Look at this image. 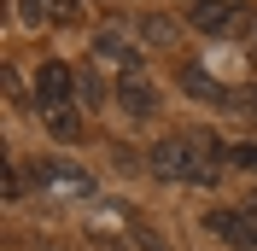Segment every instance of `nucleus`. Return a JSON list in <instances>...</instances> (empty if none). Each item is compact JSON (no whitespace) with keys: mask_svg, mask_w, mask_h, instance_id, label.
<instances>
[{"mask_svg":"<svg viewBox=\"0 0 257 251\" xmlns=\"http://www.w3.org/2000/svg\"><path fill=\"white\" fill-rule=\"evenodd\" d=\"M222 158H228V152L210 141V135H170V141H158L152 152H146V164H152V175H158V181H181V187H210Z\"/></svg>","mask_w":257,"mask_h":251,"instance_id":"f257e3e1","label":"nucleus"},{"mask_svg":"<svg viewBox=\"0 0 257 251\" xmlns=\"http://www.w3.org/2000/svg\"><path fill=\"white\" fill-rule=\"evenodd\" d=\"M30 187L41 199H94V175L82 170V164H64V158H35Z\"/></svg>","mask_w":257,"mask_h":251,"instance_id":"f03ea898","label":"nucleus"},{"mask_svg":"<svg viewBox=\"0 0 257 251\" xmlns=\"http://www.w3.org/2000/svg\"><path fill=\"white\" fill-rule=\"evenodd\" d=\"M35 105L41 111L76 105V70H70L64 59H41V70H35Z\"/></svg>","mask_w":257,"mask_h":251,"instance_id":"7ed1b4c3","label":"nucleus"},{"mask_svg":"<svg viewBox=\"0 0 257 251\" xmlns=\"http://www.w3.org/2000/svg\"><path fill=\"white\" fill-rule=\"evenodd\" d=\"M117 111L135 117V123H146V117L158 111V88H152V76H146V64H128L123 76H117Z\"/></svg>","mask_w":257,"mask_h":251,"instance_id":"20e7f679","label":"nucleus"},{"mask_svg":"<svg viewBox=\"0 0 257 251\" xmlns=\"http://www.w3.org/2000/svg\"><path fill=\"white\" fill-rule=\"evenodd\" d=\"M199 35H234L245 24V6H234V0H187V12H181Z\"/></svg>","mask_w":257,"mask_h":251,"instance_id":"39448f33","label":"nucleus"},{"mask_svg":"<svg viewBox=\"0 0 257 251\" xmlns=\"http://www.w3.org/2000/svg\"><path fill=\"white\" fill-rule=\"evenodd\" d=\"M205 228L222 239V245H234V251H257V216H251V210L216 204V210H205Z\"/></svg>","mask_w":257,"mask_h":251,"instance_id":"423d86ee","label":"nucleus"},{"mask_svg":"<svg viewBox=\"0 0 257 251\" xmlns=\"http://www.w3.org/2000/svg\"><path fill=\"white\" fill-rule=\"evenodd\" d=\"M181 94H187V99H205V105H216V111H222L234 88H222V82H210L205 70H199V64H181Z\"/></svg>","mask_w":257,"mask_h":251,"instance_id":"0eeeda50","label":"nucleus"},{"mask_svg":"<svg viewBox=\"0 0 257 251\" xmlns=\"http://www.w3.org/2000/svg\"><path fill=\"white\" fill-rule=\"evenodd\" d=\"M94 53H99V59H123V70H128V64H141V47H135L123 30H99V35H94Z\"/></svg>","mask_w":257,"mask_h":251,"instance_id":"6e6552de","label":"nucleus"},{"mask_svg":"<svg viewBox=\"0 0 257 251\" xmlns=\"http://www.w3.org/2000/svg\"><path fill=\"white\" fill-rule=\"evenodd\" d=\"M222 117H234V123H257V88H234L222 105Z\"/></svg>","mask_w":257,"mask_h":251,"instance_id":"1a4fd4ad","label":"nucleus"},{"mask_svg":"<svg viewBox=\"0 0 257 251\" xmlns=\"http://www.w3.org/2000/svg\"><path fill=\"white\" fill-rule=\"evenodd\" d=\"M18 12H24V24H53V18H70L59 0H18Z\"/></svg>","mask_w":257,"mask_h":251,"instance_id":"9d476101","label":"nucleus"},{"mask_svg":"<svg viewBox=\"0 0 257 251\" xmlns=\"http://www.w3.org/2000/svg\"><path fill=\"white\" fill-rule=\"evenodd\" d=\"M41 117H47V129L59 135V141H76V135H82V117H76V105H64V111H41Z\"/></svg>","mask_w":257,"mask_h":251,"instance_id":"9b49d317","label":"nucleus"},{"mask_svg":"<svg viewBox=\"0 0 257 251\" xmlns=\"http://www.w3.org/2000/svg\"><path fill=\"white\" fill-rule=\"evenodd\" d=\"M99 99H105V82H99L94 70H82V76H76V111H94Z\"/></svg>","mask_w":257,"mask_h":251,"instance_id":"f8f14e48","label":"nucleus"},{"mask_svg":"<svg viewBox=\"0 0 257 251\" xmlns=\"http://www.w3.org/2000/svg\"><path fill=\"white\" fill-rule=\"evenodd\" d=\"M141 35H146V41H158V47H164V41H176V24H170V18H158V12H152V18H141Z\"/></svg>","mask_w":257,"mask_h":251,"instance_id":"ddd939ff","label":"nucleus"},{"mask_svg":"<svg viewBox=\"0 0 257 251\" xmlns=\"http://www.w3.org/2000/svg\"><path fill=\"white\" fill-rule=\"evenodd\" d=\"M228 164H240V170H257V146H228Z\"/></svg>","mask_w":257,"mask_h":251,"instance_id":"4468645a","label":"nucleus"},{"mask_svg":"<svg viewBox=\"0 0 257 251\" xmlns=\"http://www.w3.org/2000/svg\"><path fill=\"white\" fill-rule=\"evenodd\" d=\"M6 199H24V170H18V164H6Z\"/></svg>","mask_w":257,"mask_h":251,"instance_id":"2eb2a0df","label":"nucleus"},{"mask_svg":"<svg viewBox=\"0 0 257 251\" xmlns=\"http://www.w3.org/2000/svg\"><path fill=\"white\" fill-rule=\"evenodd\" d=\"M245 210H251V216H257V193H251V199H245Z\"/></svg>","mask_w":257,"mask_h":251,"instance_id":"dca6fc26","label":"nucleus"},{"mask_svg":"<svg viewBox=\"0 0 257 251\" xmlns=\"http://www.w3.org/2000/svg\"><path fill=\"white\" fill-rule=\"evenodd\" d=\"M251 64H257V30H251Z\"/></svg>","mask_w":257,"mask_h":251,"instance_id":"f3484780","label":"nucleus"}]
</instances>
